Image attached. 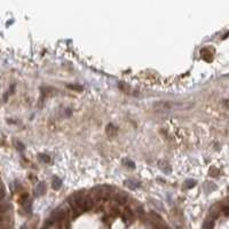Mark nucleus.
Masks as SVG:
<instances>
[{
    "instance_id": "f257e3e1",
    "label": "nucleus",
    "mask_w": 229,
    "mask_h": 229,
    "mask_svg": "<svg viewBox=\"0 0 229 229\" xmlns=\"http://www.w3.org/2000/svg\"><path fill=\"white\" fill-rule=\"evenodd\" d=\"M46 190V187L44 183H39L37 187H36V190H34V192H36V196H40V195H43L44 192H45Z\"/></svg>"
},
{
    "instance_id": "f03ea898",
    "label": "nucleus",
    "mask_w": 229,
    "mask_h": 229,
    "mask_svg": "<svg viewBox=\"0 0 229 229\" xmlns=\"http://www.w3.org/2000/svg\"><path fill=\"white\" fill-rule=\"evenodd\" d=\"M61 186H62V181H61V179H59L57 177H54L53 178V181H52V187L54 188V189H60L61 188Z\"/></svg>"
},
{
    "instance_id": "7ed1b4c3",
    "label": "nucleus",
    "mask_w": 229,
    "mask_h": 229,
    "mask_svg": "<svg viewBox=\"0 0 229 229\" xmlns=\"http://www.w3.org/2000/svg\"><path fill=\"white\" fill-rule=\"evenodd\" d=\"M125 184L128 187V188H131V189H135L137 187H140V183L135 182V181H133V180H127Z\"/></svg>"
},
{
    "instance_id": "20e7f679",
    "label": "nucleus",
    "mask_w": 229,
    "mask_h": 229,
    "mask_svg": "<svg viewBox=\"0 0 229 229\" xmlns=\"http://www.w3.org/2000/svg\"><path fill=\"white\" fill-rule=\"evenodd\" d=\"M160 168L165 172V173H170L171 172V166L167 163H160Z\"/></svg>"
},
{
    "instance_id": "39448f33",
    "label": "nucleus",
    "mask_w": 229,
    "mask_h": 229,
    "mask_svg": "<svg viewBox=\"0 0 229 229\" xmlns=\"http://www.w3.org/2000/svg\"><path fill=\"white\" fill-rule=\"evenodd\" d=\"M24 208H25L26 213H30V212H31V202H30V201H26V202L24 203Z\"/></svg>"
},
{
    "instance_id": "423d86ee",
    "label": "nucleus",
    "mask_w": 229,
    "mask_h": 229,
    "mask_svg": "<svg viewBox=\"0 0 229 229\" xmlns=\"http://www.w3.org/2000/svg\"><path fill=\"white\" fill-rule=\"evenodd\" d=\"M195 184H196L195 180H188V181H186V188H192Z\"/></svg>"
},
{
    "instance_id": "0eeeda50",
    "label": "nucleus",
    "mask_w": 229,
    "mask_h": 229,
    "mask_svg": "<svg viewBox=\"0 0 229 229\" xmlns=\"http://www.w3.org/2000/svg\"><path fill=\"white\" fill-rule=\"evenodd\" d=\"M3 197H5V189H3V187L0 184V201L3 199Z\"/></svg>"
},
{
    "instance_id": "6e6552de",
    "label": "nucleus",
    "mask_w": 229,
    "mask_h": 229,
    "mask_svg": "<svg viewBox=\"0 0 229 229\" xmlns=\"http://www.w3.org/2000/svg\"><path fill=\"white\" fill-rule=\"evenodd\" d=\"M69 88H73V90H77V91H81L83 90L81 86H73V85H69Z\"/></svg>"
},
{
    "instance_id": "1a4fd4ad",
    "label": "nucleus",
    "mask_w": 229,
    "mask_h": 229,
    "mask_svg": "<svg viewBox=\"0 0 229 229\" xmlns=\"http://www.w3.org/2000/svg\"><path fill=\"white\" fill-rule=\"evenodd\" d=\"M40 158L43 160H45V161H49V157H47L46 155H40Z\"/></svg>"
},
{
    "instance_id": "9d476101",
    "label": "nucleus",
    "mask_w": 229,
    "mask_h": 229,
    "mask_svg": "<svg viewBox=\"0 0 229 229\" xmlns=\"http://www.w3.org/2000/svg\"><path fill=\"white\" fill-rule=\"evenodd\" d=\"M21 229H25V227H22V228H21Z\"/></svg>"
}]
</instances>
